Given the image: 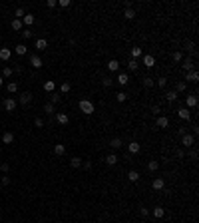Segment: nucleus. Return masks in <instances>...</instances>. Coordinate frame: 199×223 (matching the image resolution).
<instances>
[{
    "label": "nucleus",
    "instance_id": "obj_18",
    "mask_svg": "<svg viewBox=\"0 0 199 223\" xmlns=\"http://www.w3.org/2000/svg\"><path fill=\"white\" fill-rule=\"evenodd\" d=\"M128 149H129V153H139L141 145H139L137 141H129V144H128Z\"/></svg>",
    "mask_w": 199,
    "mask_h": 223
},
{
    "label": "nucleus",
    "instance_id": "obj_20",
    "mask_svg": "<svg viewBox=\"0 0 199 223\" xmlns=\"http://www.w3.org/2000/svg\"><path fill=\"white\" fill-rule=\"evenodd\" d=\"M14 52L18 54V56H26V52H28V48H26V44H16V48H14Z\"/></svg>",
    "mask_w": 199,
    "mask_h": 223
},
{
    "label": "nucleus",
    "instance_id": "obj_39",
    "mask_svg": "<svg viewBox=\"0 0 199 223\" xmlns=\"http://www.w3.org/2000/svg\"><path fill=\"white\" fill-rule=\"evenodd\" d=\"M137 68H139L137 60H129V62H128V70H129V72H135Z\"/></svg>",
    "mask_w": 199,
    "mask_h": 223
},
{
    "label": "nucleus",
    "instance_id": "obj_29",
    "mask_svg": "<svg viewBox=\"0 0 199 223\" xmlns=\"http://www.w3.org/2000/svg\"><path fill=\"white\" fill-rule=\"evenodd\" d=\"M147 169H149V171H157V169H159V161H157V159H149V163H147Z\"/></svg>",
    "mask_w": 199,
    "mask_h": 223
},
{
    "label": "nucleus",
    "instance_id": "obj_22",
    "mask_svg": "<svg viewBox=\"0 0 199 223\" xmlns=\"http://www.w3.org/2000/svg\"><path fill=\"white\" fill-rule=\"evenodd\" d=\"M36 48L38 50H46L48 48V40H46V38H38L36 40Z\"/></svg>",
    "mask_w": 199,
    "mask_h": 223
},
{
    "label": "nucleus",
    "instance_id": "obj_44",
    "mask_svg": "<svg viewBox=\"0 0 199 223\" xmlns=\"http://www.w3.org/2000/svg\"><path fill=\"white\" fill-rule=\"evenodd\" d=\"M116 100H117V102H125V100H128V94H125V92H117Z\"/></svg>",
    "mask_w": 199,
    "mask_h": 223
},
{
    "label": "nucleus",
    "instance_id": "obj_36",
    "mask_svg": "<svg viewBox=\"0 0 199 223\" xmlns=\"http://www.w3.org/2000/svg\"><path fill=\"white\" fill-rule=\"evenodd\" d=\"M128 179H129V181H139V173H137V171H135V169H132V171H129V173H128Z\"/></svg>",
    "mask_w": 199,
    "mask_h": 223
},
{
    "label": "nucleus",
    "instance_id": "obj_3",
    "mask_svg": "<svg viewBox=\"0 0 199 223\" xmlns=\"http://www.w3.org/2000/svg\"><path fill=\"white\" fill-rule=\"evenodd\" d=\"M16 106H18V102H16L14 98H6V100H4V110H6V112L12 113L16 110Z\"/></svg>",
    "mask_w": 199,
    "mask_h": 223
},
{
    "label": "nucleus",
    "instance_id": "obj_12",
    "mask_svg": "<svg viewBox=\"0 0 199 223\" xmlns=\"http://www.w3.org/2000/svg\"><path fill=\"white\" fill-rule=\"evenodd\" d=\"M151 187H153V189H155V191H161V189H163V187H165V181H163V179H161V177H155V179H153V181H151Z\"/></svg>",
    "mask_w": 199,
    "mask_h": 223
},
{
    "label": "nucleus",
    "instance_id": "obj_8",
    "mask_svg": "<svg viewBox=\"0 0 199 223\" xmlns=\"http://www.w3.org/2000/svg\"><path fill=\"white\" fill-rule=\"evenodd\" d=\"M113 82H117L120 86H128V82H129V76L125 74V72H120V74L116 76V80H113Z\"/></svg>",
    "mask_w": 199,
    "mask_h": 223
},
{
    "label": "nucleus",
    "instance_id": "obj_30",
    "mask_svg": "<svg viewBox=\"0 0 199 223\" xmlns=\"http://www.w3.org/2000/svg\"><path fill=\"white\" fill-rule=\"evenodd\" d=\"M54 88H56V84L52 82V80H48V82H44V92H48V94H52Z\"/></svg>",
    "mask_w": 199,
    "mask_h": 223
},
{
    "label": "nucleus",
    "instance_id": "obj_7",
    "mask_svg": "<svg viewBox=\"0 0 199 223\" xmlns=\"http://www.w3.org/2000/svg\"><path fill=\"white\" fill-rule=\"evenodd\" d=\"M141 64L145 66V68H153V66H155V56L145 54V56H143V60H141Z\"/></svg>",
    "mask_w": 199,
    "mask_h": 223
},
{
    "label": "nucleus",
    "instance_id": "obj_53",
    "mask_svg": "<svg viewBox=\"0 0 199 223\" xmlns=\"http://www.w3.org/2000/svg\"><path fill=\"white\" fill-rule=\"evenodd\" d=\"M46 4H48V8H56V6H58V2H56V0H48Z\"/></svg>",
    "mask_w": 199,
    "mask_h": 223
},
{
    "label": "nucleus",
    "instance_id": "obj_45",
    "mask_svg": "<svg viewBox=\"0 0 199 223\" xmlns=\"http://www.w3.org/2000/svg\"><path fill=\"white\" fill-rule=\"evenodd\" d=\"M171 60L173 62H181V60H183V54H181V52H173L171 54Z\"/></svg>",
    "mask_w": 199,
    "mask_h": 223
},
{
    "label": "nucleus",
    "instance_id": "obj_41",
    "mask_svg": "<svg viewBox=\"0 0 199 223\" xmlns=\"http://www.w3.org/2000/svg\"><path fill=\"white\" fill-rule=\"evenodd\" d=\"M153 78H151V76H145V78H143V86L145 88H153Z\"/></svg>",
    "mask_w": 199,
    "mask_h": 223
},
{
    "label": "nucleus",
    "instance_id": "obj_9",
    "mask_svg": "<svg viewBox=\"0 0 199 223\" xmlns=\"http://www.w3.org/2000/svg\"><path fill=\"white\" fill-rule=\"evenodd\" d=\"M56 121L60 125H68V124H70V116L64 113V112H60V113H56Z\"/></svg>",
    "mask_w": 199,
    "mask_h": 223
},
{
    "label": "nucleus",
    "instance_id": "obj_33",
    "mask_svg": "<svg viewBox=\"0 0 199 223\" xmlns=\"http://www.w3.org/2000/svg\"><path fill=\"white\" fill-rule=\"evenodd\" d=\"M10 28H12V30H16V32H18V30H22V20H12V22H10Z\"/></svg>",
    "mask_w": 199,
    "mask_h": 223
},
{
    "label": "nucleus",
    "instance_id": "obj_11",
    "mask_svg": "<svg viewBox=\"0 0 199 223\" xmlns=\"http://www.w3.org/2000/svg\"><path fill=\"white\" fill-rule=\"evenodd\" d=\"M12 56V50L10 48H0V62H8Z\"/></svg>",
    "mask_w": 199,
    "mask_h": 223
},
{
    "label": "nucleus",
    "instance_id": "obj_48",
    "mask_svg": "<svg viewBox=\"0 0 199 223\" xmlns=\"http://www.w3.org/2000/svg\"><path fill=\"white\" fill-rule=\"evenodd\" d=\"M34 125H36V128H44V120H42V117H36V120H34Z\"/></svg>",
    "mask_w": 199,
    "mask_h": 223
},
{
    "label": "nucleus",
    "instance_id": "obj_38",
    "mask_svg": "<svg viewBox=\"0 0 199 223\" xmlns=\"http://www.w3.org/2000/svg\"><path fill=\"white\" fill-rule=\"evenodd\" d=\"M185 90H187V84L185 82H177L175 84V92L177 94H181V92H185Z\"/></svg>",
    "mask_w": 199,
    "mask_h": 223
},
{
    "label": "nucleus",
    "instance_id": "obj_2",
    "mask_svg": "<svg viewBox=\"0 0 199 223\" xmlns=\"http://www.w3.org/2000/svg\"><path fill=\"white\" fill-rule=\"evenodd\" d=\"M181 145H183L185 149L193 148V145H195V136H193V133H185V136H181Z\"/></svg>",
    "mask_w": 199,
    "mask_h": 223
},
{
    "label": "nucleus",
    "instance_id": "obj_4",
    "mask_svg": "<svg viewBox=\"0 0 199 223\" xmlns=\"http://www.w3.org/2000/svg\"><path fill=\"white\" fill-rule=\"evenodd\" d=\"M197 96L195 94H191V96H187V98H185V108H187V110H193V108H197Z\"/></svg>",
    "mask_w": 199,
    "mask_h": 223
},
{
    "label": "nucleus",
    "instance_id": "obj_60",
    "mask_svg": "<svg viewBox=\"0 0 199 223\" xmlns=\"http://www.w3.org/2000/svg\"><path fill=\"white\" fill-rule=\"evenodd\" d=\"M0 68H2V62H0Z\"/></svg>",
    "mask_w": 199,
    "mask_h": 223
},
{
    "label": "nucleus",
    "instance_id": "obj_31",
    "mask_svg": "<svg viewBox=\"0 0 199 223\" xmlns=\"http://www.w3.org/2000/svg\"><path fill=\"white\" fill-rule=\"evenodd\" d=\"M54 153H56V155H64L66 153L64 144H56V145H54Z\"/></svg>",
    "mask_w": 199,
    "mask_h": 223
},
{
    "label": "nucleus",
    "instance_id": "obj_19",
    "mask_svg": "<svg viewBox=\"0 0 199 223\" xmlns=\"http://www.w3.org/2000/svg\"><path fill=\"white\" fill-rule=\"evenodd\" d=\"M121 145H124L121 137H113V140H109V148H113V149H120Z\"/></svg>",
    "mask_w": 199,
    "mask_h": 223
},
{
    "label": "nucleus",
    "instance_id": "obj_17",
    "mask_svg": "<svg viewBox=\"0 0 199 223\" xmlns=\"http://www.w3.org/2000/svg\"><path fill=\"white\" fill-rule=\"evenodd\" d=\"M149 213H151V215L155 217V219H161V217L165 215V209H163V207H153V209H151Z\"/></svg>",
    "mask_w": 199,
    "mask_h": 223
},
{
    "label": "nucleus",
    "instance_id": "obj_47",
    "mask_svg": "<svg viewBox=\"0 0 199 223\" xmlns=\"http://www.w3.org/2000/svg\"><path fill=\"white\" fill-rule=\"evenodd\" d=\"M157 86H159V88H165V86H167V78H165V76L157 78Z\"/></svg>",
    "mask_w": 199,
    "mask_h": 223
},
{
    "label": "nucleus",
    "instance_id": "obj_40",
    "mask_svg": "<svg viewBox=\"0 0 199 223\" xmlns=\"http://www.w3.org/2000/svg\"><path fill=\"white\" fill-rule=\"evenodd\" d=\"M14 16H16V20H22L24 16H26V12H24V8H16V10H14Z\"/></svg>",
    "mask_w": 199,
    "mask_h": 223
},
{
    "label": "nucleus",
    "instance_id": "obj_34",
    "mask_svg": "<svg viewBox=\"0 0 199 223\" xmlns=\"http://www.w3.org/2000/svg\"><path fill=\"white\" fill-rule=\"evenodd\" d=\"M70 165L74 167V169H78V167H82V157H72V159H70Z\"/></svg>",
    "mask_w": 199,
    "mask_h": 223
},
{
    "label": "nucleus",
    "instance_id": "obj_51",
    "mask_svg": "<svg viewBox=\"0 0 199 223\" xmlns=\"http://www.w3.org/2000/svg\"><path fill=\"white\" fill-rule=\"evenodd\" d=\"M151 112H153V113H155V116H159V113H161V108H159V106H157V104H155V106H153V108H151Z\"/></svg>",
    "mask_w": 199,
    "mask_h": 223
},
{
    "label": "nucleus",
    "instance_id": "obj_37",
    "mask_svg": "<svg viewBox=\"0 0 199 223\" xmlns=\"http://www.w3.org/2000/svg\"><path fill=\"white\" fill-rule=\"evenodd\" d=\"M60 100H62V96H60V94H56V92H52V94H50V104H54V106H56Z\"/></svg>",
    "mask_w": 199,
    "mask_h": 223
},
{
    "label": "nucleus",
    "instance_id": "obj_6",
    "mask_svg": "<svg viewBox=\"0 0 199 223\" xmlns=\"http://www.w3.org/2000/svg\"><path fill=\"white\" fill-rule=\"evenodd\" d=\"M30 66H32L34 70H38V68H42V66H44V62H42V58H40V56L32 54V56H30Z\"/></svg>",
    "mask_w": 199,
    "mask_h": 223
},
{
    "label": "nucleus",
    "instance_id": "obj_46",
    "mask_svg": "<svg viewBox=\"0 0 199 223\" xmlns=\"http://www.w3.org/2000/svg\"><path fill=\"white\" fill-rule=\"evenodd\" d=\"M101 86H104V88H112L113 86V80L112 78H104V80H101Z\"/></svg>",
    "mask_w": 199,
    "mask_h": 223
},
{
    "label": "nucleus",
    "instance_id": "obj_52",
    "mask_svg": "<svg viewBox=\"0 0 199 223\" xmlns=\"http://www.w3.org/2000/svg\"><path fill=\"white\" fill-rule=\"evenodd\" d=\"M70 0H60V8H68V6H70Z\"/></svg>",
    "mask_w": 199,
    "mask_h": 223
},
{
    "label": "nucleus",
    "instance_id": "obj_23",
    "mask_svg": "<svg viewBox=\"0 0 199 223\" xmlns=\"http://www.w3.org/2000/svg\"><path fill=\"white\" fill-rule=\"evenodd\" d=\"M108 70L109 72H117V70H120V62L117 60H109L108 62Z\"/></svg>",
    "mask_w": 199,
    "mask_h": 223
},
{
    "label": "nucleus",
    "instance_id": "obj_50",
    "mask_svg": "<svg viewBox=\"0 0 199 223\" xmlns=\"http://www.w3.org/2000/svg\"><path fill=\"white\" fill-rule=\"evenodd\" d=\"M139 213H141L143 217H147V215H149V209H147V207H139Z\"/></svg>",
    "mask_w": 199,
    "mask_h": 223
},
{
    "label": "nucleus",
    "instance_id": "obj_56",
    "mask_svg": "<svg viewBox=\"0 0 199 223\" xmlns=\"http://www.w3.org/2000/svg\"><path fill=\"white\" fill-rule=\"evenodd\" d=\"M0 169H2V171H4V173H6V171H8V169H10V165H8V163H2V165H0Z\"/></svg>",
    "mask_w": 199,
    "mask_h": 223
},
{
    "label": "nucleus",
    "instance_id": "obj_43",
    "mask_svg": "<svg viewBox=\"0 0 199 223\" xmlns=\"http://www.w3.org/2000/svg\"><path fill=\"white\" fill-rule=\"evenodd\" d=\"M32 36H34V32L30 30V28H26V30H22V38H24V40H30Z\"/></svg>",
    "mask_w": 199,
    "mask_h": 223
},
{
    "label": "nucleus",
    "instance_id": "obj_42",
    "mask_svg": "<svg viewBox=\"0 0 199 223\" xmlns=\"http://www.w3.org/2000/svg\"><path fill=\"white\" fill-rule=\"evenodd\" d=\"M44 113H48V116H54V104H46L44 106Z\"/></svg>",
    "mask_w": 199,
    "mask_h": 223
},
{
    "label": "nucleus",
    "instance_id": "obj_27",
    "mask_svg": "<svg viewBox=\"0 0 199 223\" xmlns=\"http://www.w3.org/2000/svg\"><path fill=\"white\" fill-rule=\"evenodd\" d=\"M124 18L125 20H133L135 18V10H133V8H125V10H124Z\"/></svg>",
    "mask_w": 199,
    "mask_h": 223
},
{
    "label": "nucleus",
    "instance_id": "obj_49",
    "mask_svg": "<svg viewBox=\"0 0 199 223\" xmlns=\"http://www.w3.org/2000/svg\"><path fill=\"white\" fill-rule=\"evenodd\" d=\"M0 183H2V185H10V177H8V175L0 177Z\"/></svg>",
    "mask_w": 199,
    "mask_h": 223
},
{
    "label": "nucleus",
    "instance_id": "obj_21",
    "mask_svg": "<svg viewBox=\"0 0 199 223\" xmlns=\"http://www.w3.org/2000/svg\"><path fill=\"white\" fill-rule=\"evenodd\" d=\"M143 56V50L139 48V46H135V48H132V60H137V58Z\"/></svg>",
    "mask_w": 199,
    "mask_h": 223
},
{
    "label": "nucleus",
    "instance_id": "obj_35",
    "mask_svg": "<svg viewBox=\"0 0 199 223\" xmlns=\"http://www.w3.org/2000/svg\"><path fill=\"white\" fill-rule=\"evenodd\" d=\"M12 74H14V70H12L10 66H4V68H2V78H4V80H6V78H10Z\"/></svg>",
    "mask_w": 199,
    "mask_h": 223
},
{
    "label": "nucleus",
    "instance_id": "obj_13",
    "mask_svg": "<svg viewBox=\"0 0 199 223\" xmlns=\"http://www.w3.org/2000/svg\"><path fill=\"white\" fill-rule=\"evenodd\" d=\"M177 98H179V94H177L175 90H169V92H165V100L169 104H175L177 102Z\"/></svg>",
    "mask_w": 199,
    "mask_h": 223
},
{
    "label": "nucleus",
    "instance_id": "obj_14",
    "mask_svg": "<svg viewBox=\"0 0 199 223\" xmlns=\"http://www.w3.org/2000/svg\"><path fill=\"white\" fill-rule=\"evenodd\" d=\"M185 80H187V82H191V84H195L197 80H199V74L195 72V70H191V72H185ZM185 82V84H187Z\"/></svg>",
    "mask_w": 199,
    "mask_h": 223
},
{
    "label": "nucleus",
    "instance_id": "obj_10",
    "mask_svg": "<svg viewBox=\"0 0 199 223\" xmlns=\"http://www.w3.org/2000/svg\"><path fill=\"white\" fill-rule=\"evenodd\" d=\"M30 102H32V94H30V92H24V94H20L18 104H22V106H28Z\"/></svg>",
    "mask_w": 199,
    "mask_h": 223
},
{
    "label": "nucleus",
    "instance_id": "obj_24",
    "mask_svg": "<svg viewBox=\"0 0 199 223\" xmlns=\"http://www.w3.org/2000/svg\"><path fill=\"white\" fill-rule=\"evenodd\" d=\"M12 141H14V133H12V132H4L2 144H12Z\"/></svg>",
    "mask_w": 199,
    "mask_h": 223
},
{
    "label": "nucleus",
    "instance_id": "obj_25",
    "mask_svg": "<svg viewBox=\"0 0 199 223\" xmlns=\"http://www.w3.org/2000/svg\"><path fill=\"white\" fill-rule=\"evenodd\" d=\"M105 163H108V165H116L117 163V155L116 153H108L105 155Z\"/></svg>",
    "mask_w": 199,
    "mask_h": 223
},
{
    "label": "nucleus",
    "instance_id": "obj_28",
    "mask_svg": "<svg viewBox=\"0 0 199 223\" xmlns=\"http://www.w3.org/2000/svg\"><path fill=\"white\" fill-rule=\"evenodd\" d=\"M6 90H8V94H16V92H18V84H16V82H8L6 84Z\"/></svg>",
    "mask_w": 199,
    "mask_h": 223
},
{
    "label": "nucleus",
    "instance_id": "obj_32",
    "mask_svg": "<svg viewBox=\"0 0 199 223\" xmlns=\"http://www.w3.org/2000/svg\"><path fill=\"white\" fill-rule=\"evenodd\" d=\"M70 90H72V84L70 82H62L60 84V94H68Z\"/></svg>",
    "mask_w": 199,
    "mask_h": 223
},
{
    "label": "nucleus",
    "instance_id": "obj_55",
    "mask_svg": "<svg viewBox=\"0 0 199 223\" xmlns=\"http://www.w3.org/2000/svg\"><path fill=\"white\" fill-rule=\"evenodd\" d=\"M82 167L84 169H92V161H82Z\"/></svg>",
    "mask_w": 199,
    "mask_h": 223
},
{
    "label": "nucleus",
    "instance_id": "obj_58",
    "mask_svg": "<svg viewBox=\"0 0 199 223\" xmlns=\"http://www.w3.org/2000/svg\"><path fill=\"white\" fill-rule=\"evenodd\" d=\"M177 133H179V136H185L187 132H185V128H179V129H177Z\"/></svg>",
    "mask_w": 199,
    "mask_h": 223
},
{
    "label": "nucleus",
    "instance_id": "obj_54",
    "mask_svg": "<svg viewBox=\"0 0 199 223\" xmlns=\"http://www.w3.org/2000/svg\"><path fill=\"white\" fill-rule=\"evenodd\" d=\"M175 155H177L179 159H183V157H185V151H183V149H177V151H175Z\"/></svg>",
    "mask_w": 199,
    "mask_h": 223
},
{
    "label": "nucleus",
    "instance_id": "obj_59",
    "mask_svg": "<svg viewBox=\"0 0 199 223\" xmlns=\"http://www.w3.org/2000/svg\"><path fill=\"white\" fill-rule=\"evenodd\" d=\"M0 86H4V78H2V76H0Z\"/></svg>",
    "mask_w": 199,
    "mask_h": 223
},
{
    "label": "nucleus",
    "instance_id": "obj_5",
    "mask_svg": "<svg viewBox=\"0 0 199 223\" xmlns=\"http://www.w3.org/2000/svg\"><path fill=\"white\" fill-rule=\"evenodd\" d=\"M167 125H169V117L167 116H157L155 117V128L163 129V128H167Z\"/></svg>",
    "mask_w": 199,
    "mask_h": 223
},
{
    "label": "nucleus",
    "instance_id": "obj_16",
    "mask_svg": "<svg viewBox=\"0 0 199 223\" xmlns=\"http://www.w3.org/2000/svg\"><path fill=\"white\" fill-rule=\"evenodd\" d=\"M34 22H36V18H34V14H30V12H28V14H26V16L22 18V24H24L26 28H30Z\"/></svg>",
    "mask_w": 199,
    "mask_h": 223
},
{
    "label": "nucleus",
    "instance_id": "obj_57",
    "mask_svg": "<svg viewBox=\"0 0 199 223\" xmlns=\"http://www.w3.org/2000/svg\"><path fill=\"white\" fill-rule=\"evenodd\" d=\"M189 157H191V159H197V151H195V149H191V153H189Z\"/></svg>",
    "mask_w": 199,
    "mask_h": 223
},
{
    "label": "nucleus",
    "instance_id": "obj_15",
    "mask_svg": "<svg viewBox=\"0 0 199 223\" xmlns=\"http://www.w3.org/2000/svg\"><path fill=\"white\" fill-rule=\"evenodd\" d=\"M177 116H179L181 120H189V117H191V112H189L185 106H181L179 110H177Z\"/></svg>",
    "mask_w": 199,
    "mask_h": 223
},
{
    "label": "nucleus",
    "instance_id": "obj_26",
    "mask_svg": "<svg viewBox=\"0 0 199 223\" xmlns=\"http://www.w3.org/2000/svg\"><path fill=\"white\" fill-rule=\"evenodd\" d=\"M193 66H195V64H193L191 58H185V60H183V70H185V72H191Z\"/></svg>",
    "mask_w": 199,
    "mask_h": 223
},
{
    "label": "nucleus",
    "instance_id": "obj_1",
    "mask_svg": "<svg viewBox=\"0 0 199 223\" xmlns=\"http://www.w3.org/2000/svg\"><path fill=\"white\" fill-rule=\"evenodd\" d=\"M80 112L86 113V116H90V113L96 112V106L90 102V100H80Z\"/></svg>",
    "mask_w": 199,
    "mask_h": 223
}]
</instances>
